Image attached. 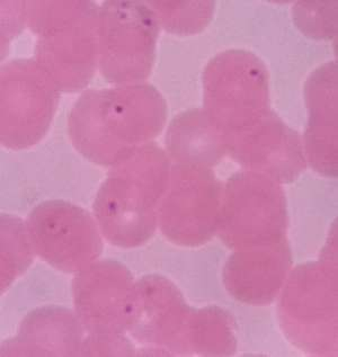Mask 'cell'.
<instances>
[{"label":"cell","instance_id":"obj_18","mask_svg":"<svg viewBox=\"0 0 338 357\" xmlns=\"http://www.w3.org/2000/svg\"><path fill=\"white\" fill-rule=\"evenodd\" d=\"M237 349L235 321L218 305L192 307L183 335L180 355L230 356Z\"/></svg>","mask_w":338,"mask_h":357},{"label":"cell","instance_id":"obj_9","mask_svg":"<svg viewBox=\"0 0 338 357\" xmlns=\"http://www.w3.org/2000/svg\"><path fill=\"white\" fill-rule=\"evenodd\" d=\"M222 195L224 185L211 168L174 165L159 210L160 230L180 246L204 245L218 230Z\"/></svg>","mask_w":338,"mask_h":357},{"label":"cell","instance_id":"obj_15","mask_svg":"<svg viewBox=\"0 0 338 357\" xmlns=\"http://www.w3.org/2000/svg\"><path fill=\"white\" fill-rule=\"evenodd\" d=\"M286 239L270 246L235 250L224 267V284L236 300L252 305L277 299L291 270Z\"/></svg>","mask_w":338,"mask_h":357},{"label":"cell","instance_id":"obj_1","mask_svg":"<svg viewBox=\"0 0 338 357\" xmlns=\"http://www.w3.org/2000/svg\"><path fill=\"white\" fill-rule=\"evenodd\" d=\"M167 121V102L148 84L84 91L68 129L77 151L94 164L112 167L151 142Z\"/></svg>","mask_w":338,"mask_h":357},{"label":"cell","instance_id":"obj_17","mask_svg":"<svg viewBox=\"0 0 338 357\" xmlns=\"http://www.w3.org/2000/svg\"><path fill=\"white\" fill-rule=\"evenodd\" d=\"M166 148L176 164L212 168L226 153L224 135L204 109H192L177 115L167 130Z\"/></svg>","mask_w":338,"mask_h":357},{"label":"cell","instance_id":"obj_7","mask_svg":"<svg viewBox=\"0 0 338 357\" xmlns=\"http://www.w3.org/2000/svg\"><path fill=\"white\" fill-rule=\"evenodd\" d=\"M158 20L146 1H104L98 10V69L116 85L141 84L153 70Z\"/></svg>","mask_w":338,"mask_h":357},{"label":"cell","instance_id":"obj_21","mask_svg":"<svg viewBox=\"0 0 338 357\" xmlns=\"http://www.w3.org/2000/svg\"><path fill=\"white\" fill-rule=\"evenodd\" d=\"M294 23L303 34L321 40L337 36V1H301L292 9Z\"/></svg>","mask_w":338,"mask_h":357},{"label":"cell","instance_id":"obj_2","mask_svg":"<svg viewBox=\"0 0 338 357\" xmlns=\"http://www.w3.org/2000/svg\"><path fill=\"white\" fill-rule=\"evenodd\" d=\"M171 169V158L153 142L111 167L93 205L106 241L133 248L153 237Z\"/></svg>","mask_w":338,"mask_h":357},{"label":"cell","instance_id":"obj_5","mask_svg":"<svg viewBox=\"0 0 338 357\" xmlns=\"http://www.w3.org/2000/svg\"><path fill=\"white\" fill-rule=\"evenodd\" d=\"M204 111L224 138L259 123L270 109L268 73L255 53L228 50L210 60L203 73Z\"/></svg>","mask_w":338,"mask_h":357},{"label":"cell","instance_id":"obj_19","mask_svg":"<svg viewBox=\"0 0 338 357\" xmlns=\"http://www.w3.org/2000/svg\"><path fill=\"white\" fill-rule=\"evenodd\" d=\"M1 293L8 289L32 264L36 252L26 222L12 214H1Z\"/></svg>","mask_w":338,"mask_h":357},{"label":"cell","instance_id":"obj_8","mask_svg":"<svg viewBox=\"0 0 338 357\" xmlns=\"http://www.w3.org/2000/svg\"><path fill=\"white\" fill-rule=\"evenodd\" d=\"M0 141L7 149L36 146L50 128L60 91L36 59L7 62L0 73Z\"/></svg>","mask_w":338,"mask_h":357},{"label":"cell","instance_id":"obj_14","mask_svg":"<svg viewBox=\"0 0 338 357\" xmlns=\"http://www.w3.org/2000/svg\"><path fill=\"white\" fill-rule=\"evenodd\" d=\"M337 62L321 66L305 84L308 124L303 137L307 164L318 174L337 178Z\"/></svg>","mask_w":338,"mask_h":357},{"label":"cell","instance_id":"obj_3","mask_svg":"<svg viewBox=\"0 0 338 357\" xmlns=\"http://www.w3.org/2000/svg\"><path fill=\"white\" fill-rule=\"evenodd\" d=\"M38 36L36 60L63 93L82 91L98 67V10L93 1H25Z\"/></svg>","mask_w":338,"mask_h":357},{"label":"cell","instance_id":"obj_4","mask_svg":"<svg viewBox=\"0 0 338 357\" xmlns=\"http://www.w3.org/2000/svg\"><path fill=\"white\" fill-rule=\"evenodd\" d=\"M283 333L309 354L336 356L338 345L337 230L334 228L319 261L290 271L277 305Z\"/></svg>","mask_w":338,"mask_h":357},{"label":"cell","instance_id":"obj_10","mask_svg":"<svg viewBox=\"0 0 338 357\" xmlns=\"http://www.w3.org/2000/svg\"><path fill=\"white\" fill-rule=\"evenodd\" d=\"M26 227L36 255L62 272H82L103 252L96 220L67 201L40 203L29 214Z\"/></svg>","mask_w":338,"mask_h":357},{"label":"cell","instance_id":"obj_22","mask_svg":"<svg viewBox=\"0 0 338 357\" xmlns=\"http://www.w3.org/2000/svg\"><path fill=\"white\" fill-rule=\"evenodd\" d=\"M135 346L123 334H89L80 356H133Z\"/></svg>","mask_w":338,"mask_h":357},{"label":"cell","instance_id":"obj_11","mask_svg":"<svg viewBox=\"0 0 338 357\" xmlns=\"http://www.w3.org/2000/svg\"><path fill=\"white\" fill-rule=\"evenodd\" d=\"M135 282L128 267L106 259L77 273L72 281L75 310L89 334L129 331Z\"/></svg>","mask_w":338,"mask_h":357},{"label":"cell","instance_id":"obj_6","mask_svg":"<svg viewBox=\"0 0 338 357\" xmlns=\"http://www.w3.org/2000/svg\"><path fill=\"white\" fill-rule=\"evenodd\" d=\"M288 210L281 184L264 174L244 170L224 186L218 234L233 250L270 246L286 239Z\"/></svg>","mask_w":338,"mask_h":357},{"label":"cell","instance_id":"obj_16","mask_svg":"<svg viewBox=\"0 0 338 357\" xmlns=\"http://www.w3.org/2000/svg\"><path fill=\"white\" fill-rule=\"evenodd\" d=\"M84 327L67 307H38L22 321L17 336L1 344V356H80Z\"/></svg>","mask_w":338,"mask_h":357},{"label":"cell","instance_id":"obj_12","mask_svg":"<svg viewBox=\"0 0 338 357\" xmlns=\"http://www.w3.org/2000/svg\"><path fill=\"white\" fill-rule=\"evenodd\" d=\"M226 142V153L245 169L264 174L279 184L293 182L307 167L300 135L272 109Z\"/></svg>","mask_w":338,"mask_h":357},{"label":"cell","instance_id":"obj_20","mask_svg":"<svg viewBox=\"0 0 338 357\" xmlns=\"http://www.w3.org/2000/svg\"><path fill=\"white\" fill-rule=\"evenodd\" d=\"M160 26L173 34L192 36L208 26L215 13L213 1H146Z\"/></svg>","mask_w":338,"mask_h":357},{"label":"cell","instance_id":"obj_13","mask_svg":"<svg viewBox=\"0 0 338 357\" xmlns=\"http://www.w3.org/2000/svg\"><path fill=\"white\" fill-rule=\"evenodd\" d=\"M192 307L180 289L164 276H144L135 283L129 331L140 343L180 355Z\"/></svg>","mask_w":338,"mask_h":357}]
</instances>
